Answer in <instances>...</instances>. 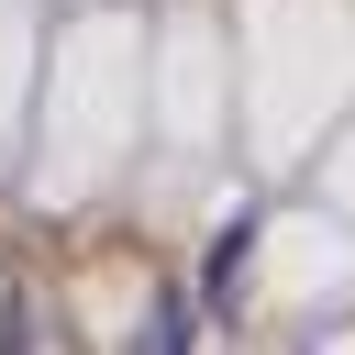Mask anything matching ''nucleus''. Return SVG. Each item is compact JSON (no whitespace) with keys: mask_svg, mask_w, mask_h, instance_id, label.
<instances>
[]
</instances>
